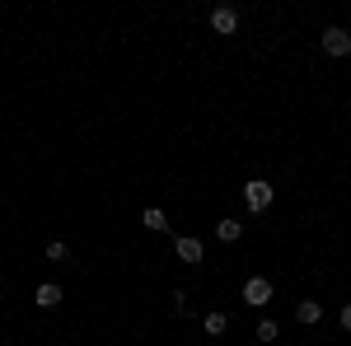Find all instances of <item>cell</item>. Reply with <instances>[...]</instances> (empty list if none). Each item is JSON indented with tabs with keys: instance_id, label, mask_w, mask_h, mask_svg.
<instances>
[{
	"instance_id": "1",
	"label": "cell",
	"mask_w": 351,
	"mask_h": 346,
	"mask_svg": "<svg viewBox=\"0 0 351 346\" xmlns=\"http://www.w3.org/2000/svg\"><path fill=\"white\" fill-rule=\"evenodd\" d=\"M243 206H248L253 215H263V211L271 206V183H263V178H248V183H243Z\"/></svg>"
},
{
	"instance_id": "2",
	"label": "cell",
	"mask_w": 351,
	"mask_h": 346,
	"mask_svg": "<svg viewBox=\"0 0 351 346\" xmlns=\"http://www.w3.org/2000/svg\"><path fill=\"white\" fill-rule=\"evenodd\" d=\"M243 304H253V309L271 304V281H267V276H253V281L243 286Z\"/></svg>"
},
{
	"instance_id": "3",
	"label": "cell",
	"mask_w": 351,
	"mask_h": 346,
	"mask_svg": "<svg viewBox=\"0 0 351 346\" xmlns=\"http://www.w3.org/2000/svg\"><path fill=\"white\" fill-rule=\"evenodd\" d=\"M324 52L328 56H347L351 52V33L347 28H324Z\"/></svg>"
},
{
	"instance_id": "4",
	"label": "cell",
	"mask_w": 351,
	"mask_h": 346,
	"mask_svg": "<svg viewBox=\"0 0 351 346\" xmlns=\"http://www.w3.org/2000/svg\"><path fill=\"white\" fill-rule=\"evenodd\" d=\"M211 28H216L220 38H230V33L239 28V14H234L230 5H216V10H211Z\"/></svg>"
},
{
	"instance_id": "5",
	"label": "cell",
	"mask_w": 351,
	"mask_h": 346,
	"mask_svg": "<svg viewBox=\"0 0 351 346\" xmlns=\"http://www.w3.org/2000/svg\"><path fill=\"white\" fill-rule=\"evenodd\" d=\"M173 253H178V258H183V262H202V258H206V248H202V239H192V234H183V239L173 243Z\"/></svg>"
},
{
	"instance_id": "6",
	"label": "cell",
	"mask_w": 351,
	"mask_h": 346,
	"mask_svg": "<svg viewBox=\"0 0 351 346\" xmlns=\"http://www.w3.org/2000/svg\"><path fill=\"white\" fill-rule=\"evenodd\" d=\"M295 319L304 323V328H314V323L324 319V304H319V299H300V304H295Z\"/></svg>"
},
{
	"instance_id": "7",
	"label": "cell",
	"mask_w": 351,
	"mask_h": 346,
	"mask_svg": "<svg viewBox=\"0 0 351 346\" xmlns=\"http://www.w3.org/2000/svg\"><path fill=\"white\" fill-rule=\"evenodd\" d=\"M239 234H243V225H239V220H230V215L216 225V239H220V243H234Z\"/></svg>"
},
{
	"instance_id": "8",
	"label": "cell",
	"mask_w": 351,
	"mask_h": 346,
	"mask_svg": "<svg viewBox=\"0 0 351 346\" xmlns=\"http://www.w3.org/2000/svg\"><path fill=\"white\" fill-rule=\"evenodd\" d=\"M56 304H61V286H52V281L38 286V309H56Z\"/></svg>"
},
{
	"instance_id": "9",
	"label": "cell",
	"mask_w": 351,
	"mask_h": 346,
	"mask_svg": "<svg viewBox=\"0 0 351 346\" xmlns=\"http://www.w3.org/2000/svg\"><path fill=\"white\" fill-rule=\"evenodd\" d=\"M141 225H145V230H169V220H164V211H160V206H145Z\"/></svg>"
},
{
	"instance_id": "10",
	"label": "cell",
	"mask_w": 351,
	"mask_h": 346,
	"mask_svg": "<svg viewBox=\"0 0 351 346\" xmlns=\"http://www.w3.org/2000/svg\"><path fill=\"white\" fill-rule=\"evenodd\" d=\"M225 328H230V319H225V314H206V332H211V337H220Z\"/></svg>"
},
{
	"instance_id": "11",
	"label": "cell",
	"mask_w": 351,
	"mask_h": 346,
	"mask_svg": "<svg viewBox=\"0 0 351 346\" xmlns=\"http://www.w3.org/2000/svg\"><path fill=\"white\" fill-rule=\"evenodd\" d=\"M258 337H263V342H276V337H281V328H276L271 319H263V323H258Z\"/></svg>"
},
{
	"instance_id": "12",
	"label": "cell",
	"mask_w": 351,
	"mask_h": 346,
	"mask_svg": "<svg viewBox=\"0 0 351 346\" xmlns=\"http://www.w3.org/2000/svg\"><path fill=\"white\" fill-rule=\"evenodd\" d=\"M66 258H71L66 243H47V262H66Z\"/></svg>"
},
{
	"instance_id": "13",
	"label": "cell",
	"mask_w": 351,
	"mask_h": 346,
	"mask_svg": "<svg viewBox=\"0 0 351 346\" xmlns=\"http://www.w3.org/2000/svg\"><path fill=\"white\" fill-rule=\"evenodd\" d=\"M337 323H342V328H347V332H351V304H347V309H342V319H337Z\"/></svg>"
}]
</instances>
